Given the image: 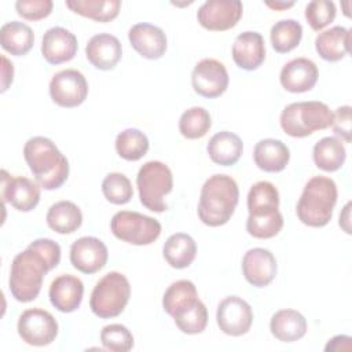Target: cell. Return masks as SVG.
Returning <instances> with one entry per match:
<instances>
[{
	"label": "cell",
	"mask_w": 352,
	"mask_h": 352,
	"mask_svg": "<svg viewBox=\"0 0 352 352\" xmlns=\"http://www.w3.org/2000/svg\"><path fill=\"white\" fill-rule=\"evenodd\" d=\"M40 184L25 176L11 177L7 170H1V198L10 202L19 212H30L40 202Z\"/></svg>",
	"instance_id": "cell-14"
},
{
	"label": "cell",
	"mask_w": 352,
	"mask_h": 352,
	"mask_svg": "<svg viewBox=\"0 0 352 352\" xmlns=\"http://www.w3.org/2000/svg\"><path fill=\"white\" fill-rule=\"evenodd\" d=\"M131 297V283L128 278L117 271L102 276L89 298V308L98 318L110 319L118 316L126 307Z\"/></svg>",
	"instance_id": "cell-6"
},
{
	"label": "cell",
	"mask_w": 352,
	"mask_h": 352,
	"mask_svg": "<svg viewBox=\"0 0 352 352\" xmlns=\"http://www.w3.org/2000/svg\"><path fill=\"white\" fill-rule=\"evenodd\" d=\"M109 258L106 245L96 236H81L70 246V263L82 274L100 271Z\"/></svg>",
	"instance_id": "cell-15"
},
{
	"label": "cell",
	"mask_w": 352,
	"mask_h": 352,
	"mask_svg": "<svg viewBox=\"0 0 352 352\" xmlns=\"http://www.w3.org/2000/svg\"><path fill=\"white\" fill-rule=\"evenodd\" d=\"M351 30L344 26H333L320 32L315 38V50L327 62H338L349 52Z\"/></svg>",
	"instance_id": "cell-24"
},
{
	"label": "cell",
	"mask_w": 352,
	"mask_h": 352,
	"mask_svg": "<svg viewBox=\"0 0 352 352\" xmlns=\"http://www.w3.org/2000/svg\"><path fill=\"white\" fill-rule=\"evenodd\" d=\"M54 8L51 0H18L15 10L18 15L28 21H40L47 18Z\"/></svg>",
	"instance_id": "cell-42"
},
{
	"label": "cell",
	"mask_w": 352,
	"mask_h": 352,
	"mask_svg": "<svg viewBox=\"0 0 352 352\" xmlns=\"http://www.w3.org/2000/svg\"><path fill=\"white\" fill-rule=\"evenodd\" d=\"M23 157L36 182L44 190H56L69 177L67 158L48 138H30L25 143Z\"/></svg>",
	"instance_id": "cell-1"
},
{
	"label": "cell",
	"mask_w": 352,
	"mask_h": 352,
	"mask_svg": "<svg viewBox=\"0 0 352 352\" xmlns=\"http://www.w3.org/2000/svg\"><path fill=\"white\" fill-rule=\"evenodd\" d=\"M209 158L221 166H231L236 164L243 153V143L241 138L230 131L214 133L206 146Z\"/></svg>",
	"instance_id": "cell-26"
},
{
	"label": "cell",
	"mask_w": 352,
	"mask_h": 352,
	"mask_svg": "<svg viewBox=\"0 0 352 352\" xmlns=\"http://www.w3.org/2000/svg\"><path fill=\"white\" fill-rule=\"evenodd\" d=\"M312 158L315 165L324 172L338 170L346 158L344 142L336 136L322 138L314 146Z\"/></svg>",
	"instance_id": "cell-31"
},
{
	"label": "cell",
	"mask_w": 352,
	"mask_h": 352,
	"mask_svg": "<svg viewBox=\"0 0 352 352\" xmlns=\"http://www.w3.org/2000/svg\"><path fill=\"white\" fill-rule=\"evenodd\" d=\"M88 81L76 69H65L55 73L50 81V96L60 107H77L87 99Z\"/></svg>",
	"instance_id": "cell-10"
},
{
	"label": "cell",
	"mask_w": 352,
	"mask_h": 352,
	"mask_svg": "<svg viewBox=\"0 0 352 352\" xmlns=\"http://www.w3.org/2000/svg\"><path fill=\"white\" fill-rule=\"evenodd\" d=\"M128 40L133 50L146 59H160L168 48L165 32L146 22L133 25L128 32Z\"/></svg>",
	"instance_id": "cell-17"
},
{
	"label": "cell",
	"mask_w": 352,
	"mask_h": 352,
	"mask_svg": "<svg viewBox=\"0 0 352 352\" xmlns=\"http://www.w3.org/2000/svg\"><path fill=\"white\" fill-rule=\"evenodd\" d=\"M352 349V338L349 336H336L331 340H329V342L324 346L326 352L334 351V352H340V351H351Z\"/></svg>",
	"instance_id": "cell-45"
},
{
	"label": "cell",
	"mask_w": 352,
	"mask_h": 352,
	"mask_svg": "<svg viewBox=\"0 0 352 352\" xmlns=\"http://www.w3.org/2000/svg\"><path fill=\"white\" fill-rule=\"evenodd\" d=\"M77 37L62 26L48 29L41 41V55L51 65H60L72 60L77 54Z\"/></svg>",
	"instance_id": "cell-18"
},
{
	"label": "cell",
	"mask_w": 352,
	"mask_h": 352,
	"mask_svg": "<svg viewBox=\"0 0 352 352\" xmlns=\"http://www.w3.org/2000/svg\"><path fill=\"white\" fill-rule=\"evenodd\" d=\"M3 50L14 56L26 55L34 44V33L29 25L19 21L6 22L0 29Z\"/></svg>",
	"instance_id": "cell-28"
},
{
	"label": "cell",
	"mask_w": 352,
	"mask_h": 352,
	"mask_svg": "<svg viewBox=\"0 0 352 352\" xmlns=\"http://www.w3.org/2000/svg\"><path fill=\"white\" fill-rule=\"evenodd\" d=\"M337 184L326 176L311 177L298 198L296 213L298 220L308 227H324L333 217L337 204Z\"/></svg>",
	"instance_id": "cell-3"
},
{
	"label": "cell",
	"mask_w": 352,
	"mask_h": 352,
	"mask_svg": "<svg viewBox=\"0 0 352 352\" xmlns=\"http://www.w3.org/2000/svg\"><path fill=\"white\" fill-rule=\"evenodd\" d=\"M248 210L252 217L274 214L279 210L278 188L267 180L254 183L248 192Z\"/></svg>",
	"instance_id": "cell-29"
},
{
	"label": "cell",
	"mask_w": 352,
	"mask_h": 352,
	"mask_svg": "<svg viewBox=\"0 0 352 352\" xmlns=\"http://www.w3.org/2000/svg\"><path fill=\"white\" fill-rule=\"evenodd\" d=\"M239 199L236 182L228 175H213L204 183L198 202V217L209 227L228 223Z\"/></svg>",
	"instance_id": "cell-2"
},
{
	"label": "cell",
	"mask_w": 352,
	"mask_h": 352,
	"mask_svg": "<svg viewBox=\"0 0 352 352\" xmlns=\"http://www.w3.org/2000/svg\"><path fill=\"white\" fill-rule=\"evenodd\" d=\"M349 208H351V202H348L346 205H345V208H344V213H345V216H342V214H340V226L344 228V231L345 232H351V230H349Z\"/></svg>",
	"instance_id": "cell-47"
},
{
	"label": "cell",
	"mask_w": 352,
	"mask_h": 352,
	"mask_svg": "<svg viewBox=\"0 0 352 352\" xmlns=\"http://www.w3.org/2000/svg\"><path fill=\"white\" fill-rule=\"evenodd\" d=\"M232 59L243 70L258 69L265 59V43L258 32H243L232 44Z\"/></svg>",
	"instance_id": "cell-22"
},
{
	"label": "cell",
	"mask_w": 352,
	"mask_h": 352,
	"mask_svg": "<svg viewBox=\"0 0 352 352\" xmlns=\"http://www.w3.org/2000/svg\"><path fill=\"white\" fill-rule=\"evenodd\" d=\"M334 113L319 100L294 102L287 104L279 117L280 128L292 138H305L316 131L331 126Z\"/></svg>",
	"instance_id": "cell-5"
},
{
	"label": "cell",
	"mask_w": 352,
	"mask_h": 352,
	"mask_svg": "<svg viewBox=\"0 0 352 352\" xmlns=\"http://www.w3.org/2000/svg\"><path fill=\"white\" fill-rule=\"evenodd\" d=\"M334 133L345 143H351V106H340L333 118Z\"/></svg>",
	"instance_id": "cell-43"
},
{
	"label": "cell",
	"mask_w": 352,
	"mask_h": 352,
	"mask_svg": "<svg viewBox=\"0 0 352 352\" xmlns=\"http://www.w3.org/2000/svg\"><path fill=\"white\" fill-rule=\"evenodd\" d=\"M172 318L182 333L199 334L208 324V308L199 298H197L191 304L179 309Z\"/></svg>",
	"instance_id": "cell-35"
},
{
	"label": "cell",
	"mask_w": 352,
	"mask_h": 352,
	"mask_svg": "<svg viewBox=\"0 0 352 352\" xmlns=\"http://www.w3.org/2000/svg\"><path fill=\"white\" fill-rule=\"evenodd\" d=\"M122 47L120 40L110 33L92 36L85 45V56L99 70H111L120 62Z\"/></svg>",
	"instance_id": "cell-21"
},
{
	"label": "cell",
	"mask_w": 352,
	"mask_h": 352,
	"mask_svg": "<svg viewBox=\"0 0 352 352\" xmlns=\"http://www.w3.org/2000/svg\"><path fill=\"white\" fill-rule=\"evenodd\" d=\"M116 151L126 161H139L148 151L147 136L138 128H126L116 138Z\"/></svg>",
	"instance_id": "cell-34"
},
{
	"label": "cell",
	"mask_w": 352,
	"mask_h": 352,
	"mask_svg": "<svg viewBox=\"0 0 352 352\" xmlns=\"http://www.w3.org/2000/svg\"><path fill=\"white\" fill-rule=\"evenodd\" d=\"M198 298V292L195 285L188 279H180L173 282L164 293L162 308L164 311L173 316L179 309L191 304Z\"/></svg>",
	"instance_id": "cell-36"
},
{
	"label": "cell",
	"mask_w": 352,
	"mask_h": 352,
	"mask_svg": "<svg viewBox=\"0 0 352 352\" xmlns=\"http://www.w3.org/2000/svg\"><path fill=\"white\" fill-rule=\"evenodd\" d=\"M52 267L34 248L28 246L18 253L10 270L8 286L12 297L19 302H30L40 294L44 276Z\"/></svg>",
	"instance_id": "cell-4"
},
{
	"label": "cell",
	"mask_w": 352,
	"mask_h": 352,
	"mask_svg": "<svg viewBox=\"0 0 352 352\" xmlns=\"http://www.w3.org/2000/svg\"><path fill=\"white\" fill-rule=\"evenodd\" d=\"M307 319L296 309H280L271 316V334L282 342H294L301 340L307 333Z\"/></svg>",
	"instance_id": "cell-25"
},
{
	"label": "cell",
	"mask_w": 352,
	"mask_h": 352,
	"mask_svg": "<svg viewBox=\"0 0 352 352\" xmlns=\"http://www.w3.org/2000/svg\"><path fill=\"white\" fill-rule=\"evenodd\" d=\"M162 254L172 268L183 270L194 261L197 256V243L191 235L176 232L165 241Z\"/></svg>",
	"instance_id": "cell-27"
},
{
	"label": "cell",
	"mask_w": 352,
	"mask_h": 352,
	"mask_svg": "<svg viewBox=\"0 0 352 352\" xmlns=\"http://www.w3.org/2000/svg\"><path fill=\"white\" fill-rule=\"evenodd\" d=\"M47 224L58 234H73L82 223L81 209L72 201H59L50 206Z\"/></svg>",
	"instance_id": "cell-30"
},
{
	"label": "cell",
	"mask_w": 352,
	"mask_h": 352,
	"mask_svg": "<svg viewBox=\"0 0 352 352\" xmlns=\"http://www.w3.org/2000/svg\"><path fill=\"white\" fill-rule=\"evenodd\" d=\"M212 126V118L206 109L204 107H190L180 116L179 132L186 139H201L204 138Z\"/></svg>",
	"instance_id": "cell-37"
},
{
	"label": "cell",
	"mask_w": 352,
	"mask_h": 352,
	"mask_svg": "<svg viewBox=\"0 0 352 352\" xmlns=\"http://www.w3.org/2000/svg\"><path fill=\"white\" fill-rule=\"evenodd\" d=\"M216 322L224 334L232 337L243 336L253 323L252 307L238 296H228L217 305Z\"/></svg>",
	"instance_id": "cell-12"
},
{
	"label": "cell",
	"mask_w": 352,
	"mask_h": 352,
	"mask_svg": "<svg viewBox=\"0 0 352 352\" xmlns=\"http://www.w3.org/2000/svg\"><path fill=\"white\" fill-rule=\"evenodd\" d=\"M276 271V258L268 249H249L242 258L243 276L254 287L268 286L275 279Z\"/></svg>",
	"instance_id": "cell-16"
},
{
	"label": "cell",
	"mask_w": 352,
	"mask_h": 352,
	"mask_svg": "<svg viewBox=\"0 0 352 352\" xmlns=\"http://www.w3.org/2000/svg\"><path fill=\"white\" fill-rule=\"evenodd\" d=\"M283 227V216L280 212L267 217H249L246 220V231L249 235L257 239L274 238L280 232Z\"/></svg>",
	"instance_id": "cell-41"
},
{
	"label": "cell",
	"mask_w": 352,
	"mask_h": 352,
	"mask_svg": "<svg viewBox=\"0 0 352 352\" xmlns=\"http://www.w3.org/2000/svg\"><path fill=\"white\" fill-rule=\"evenodd\" d=\"M110 230L117 239L131 245L143 246L157 241L162 227L154 217L139 212L120 210L111 217Z\"/></svg>",
	"instance_id": "cell-8"
},
{
	"label": "cell",
	"mask_w": 352,
	"mask_h": 352,
	"mask_svg": "<svg viewBox=\"0 0 352 352\" xmlns=\"http://www.w3.org/2000/svg\"><path fill=\"white\" fill-rule=\"evenodd\" d=\"M265 6H268L272 10H286L292 6H294V3L293 1H289V3H286V1H265Z\"/></svg>",
	"instance_id": "cell-48"
},
{
	"label": "cell",
	"mask_w": 352,
	"mask_h": 352,
	"mask_svg": "<svg viewBox=\"0 0 352 352\" xmlns=\"http://www.w3.org/2000/svg\"><path fill=\"white\" fill-rule=\"evenodd\" d=\"M228 82L230 77L224 63L213 58L199 60L191 73V85L204 98H219L228 88Z\"/></svg>",
	"instance_id": "cell-11"
},
{
	"label": "cell",
	"mask_w": 352,
	"mask_h": 352,
	"mask_svg": "<svg viewBox=\"0 0 352 352\" xmlns=\"http://www.w3.org/2000/svg\"><path fill=\"white\" fill-rule=\"evenodd\" d=\"M272 48L279 54L294 50L302 38V26L296 19H280L272 25L270 32Z\"/></svg>",
	"instance_id": "cell-33"
},
{
	"label": "cell",
	"mask_w": 352,
	"mask_h": 352,
	"mask_svg": "<svg viewBox=\"0 0 352 352\" xmlns=\"http://www.w3.org/2000/svg\"><path fill=\"white\" fill-rule=\"evenodd\" d=\"M1 92H6L14 80V65L6 56H1Z\"/></svg>",
	"instance_id": "cell-46"
},
{
	"label": "cell",
	"mask_w": 352,
	"mask_h": 352,
	"mask_svg": "<svg viewBox=\"0 0 352 352\" xmlns=\"http://www.w3.org/2000/svg\"><path fill=\"white\" fill-rule=\"evenodd\" d=\"M253 160L258 169L270 173L280 172L290 160L289 147L278 139H261L253 148Z\"/></svg>",
	"instance_id": "cell-23"
},
{
	"label": "cell",
	"mask_w": 352,
	"mask_h": 352,
	"mask_svg": "<svg viewBox=\"0 0 352 352\" xmlns=\"http://www.w3.org/2000/svg\"><path fill=\"white\" fill-rule=\"evenodd\" d=\"M319 77L318 66L308 58H294L283 65L279 81L282 87L293 94L311 91Z\"/></svg>",
	"instance_id": "cell-19"
},
{
	"label": "cell",
	"mask_w": 352,
	"mask_h": 352,
	"mask_svg": "<svg viewBox=\"0 0 352 352\" xmlns=\"http://www.w3.org/2000/svg\"><path fill=\"white\" fill-rule=\"evenodd\" d=\"M100 342L107 351L128 352L133 348V336L124 324L111 323L102 329Z\"/></svg>",
	"instance_id": "cell-39"
},
{
	"label": "cell",
	"mask_w": 352,
	"mask_h": 352,
	"mask_svg": "<svg viewBox=\"0 0 352 352\" xmlns=\"http://www.w3.org/2000/svg\"><path fill=\"white\" fill-rule=\"evenodd\" d=\"M102 192L110 204L124 205L131 201L133 188L131 180L124 173L111 172L102 182Z\"/></svg>",
	"instance_id": "cell-38"
},
{
	"label": "cell",
	"mask_w": 352,
	"mask_h": 352,
	"mask_svg": "<svg viewBox=\"0 0 352 352\" xmlns=\"http://www.w3.org/2000/svg\"><path fill=\"white\" fill-rule=\"evenodd\" d=\"M48 296L52 307L56 308L59 312H74L81 305L84 296V283L80 278L74 275H59L51 282Z\"/></svg>",
	"instance_id": "cell-20"
},
{
	"label": "cell",
	"mask_w": 352,
	"mask_h": 352,
	"mask_svg": "<svg viewBox=\"0 0 352 352\" xmlns=\"http://www.w3.org/2000/svg\"><path fill=\"white\" fill-rule=\"evenodd\" d=\"M66 7L73 12L96 22H109L117 18L120 0H66Z\"/></svg>",
	"instance_id": "cell-32"
},
{
	"label": "cell",
	"mask_w": 352,
	"mask_h": 352,
	"mask_svg": "<svg viewBox=\"0 0 352 352\" xmlns=\"http://www.w3.org/2000/svg\"><path fill=\"white\" fill-rule=\"evenodd\" d=\"M139 198L144 208L162 213L168 209L165 197L173 188V175L169 166L161 161H147L136 176Z\"/></svg>",
	"instance_id": "cell-7"
},
{
	"label": "cell",
	"mask_w": 352,
	"mask_h": 352,
	"mask_svg": "<svg viewBox=\"0 0 352 352\" xmlns=\"http://www.w3.org/2000/svg\"><path fill=\"white\" fill-rule=\"evenodd\" d=\"M243 6L239 0H208L197 11L199 25L212 32L234 28L242 18Z\"/></svg>",
	"instance_id": "cell-13"
},
{
	"label": "cell",
	"mask_w": 352,
	"mask_h": 352,
	"mask_svg": "<svg viewBox=\"0 0 352 352\" xmlns=\"http://www.w3.org/2000/svg\"><path fill=\"white\" fill-rule=\"evenodd\" d=\"M18 334L26 344L32 346H45L55 341L58 336V322L45 309L29 308L19 315Z\"/></svg>",
	"instance_id": "cell-9"
},
{
	"label": "cell",
	"mask_w": 352,
	"mask_h": 352,
	"mask_svg": "<svg viewBox=\"0 0 352 352\" xmlns=\"http://www.w3.org/2000/svg\"><path fill=\"white\" fill-rule=\"evenodd\" d=\"M29 246L38 250L47 258V261L51 264L52 270L58 267V264L60 261V246L55 241H52L50 238H38V239H34L33 242H30Z\"/></svg>",
	"instance_id": "cell-44"
},
{
	"label": "cell",
	"mask_w": 352,
	"mask_h": 352,
	"mask_svg": "<svg viewBox=\"0 0 352 352\" xmlns=\"http://www.w3.org/2000/svg\"><path fill=\"white\" fill-rule=\"evenodd\" d=\"M336 4L329 0H312L305 7V19L309 26L319 32L336 18Z\"/></svg>",
	"instance_id": "cell-40"
}]
</instances>
